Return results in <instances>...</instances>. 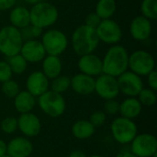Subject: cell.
Listing matches in <instances>:
<instances>
[{
  "instance_id": "obj_33",
  "label": "cell",
  "mask_w": 157,
  "mask_h": 157,
  "mask_svg": "<svg viewBox=\"0 0 157 157\" xmlns=\"http://www.w3.org/2000/svg\"><path fill=\"white\" fill-rule=\"evenodd\" d=\"M104 112L109 115H116L120 112V103L115 99H108L104 104Z\"/></svg>"
},
{
  "instance_id": "obj_6",
  "label": "cell",
  "mask_w": 157,
  "mask_h": 157,
  "mask_svg": "<svg viewBox=\"0 0 157 157\" xmlns=\"http://www.w3.org/2000/svg\"><path fill=\"white\" fill-rule=\"evenodd\" d=\"M38 103L41 110L52 118L62 116L65 110V100L62 94L55 93L52 90H47L39 97Z\"/></svg>"
},
{
  "instance_id": "obj_29",
  "label": "cell",
  "mask_w": 157,
  "mask_h": 157,
  "mask_svg": "<svg viewBox=\"0 0 157 157\" xmlns=\"http://www.w3.org/2000/svg\"><path fill=\"white\" fill-rule=\"evenodd\" d=\"M22 39L24 41L26 40H38L40 37H41L42 33H43V29L36 27L34 25L29 24V26L19 29Z\"/></svg>"
},
{
  "instance_id": "obj_44",
  "label": "cell",
  "mask_w": 157,
  "mask_h": 157,
  "mask_svg": "<svg viewBox=\"0 0 157 157\" xmlns=\"http://www.w3.org/2000/svg\"><path fill=\"white\" fill-rule=\"evenodd\" d=\"M1 157H10V156H9V155H8L7 154H6L5 155H3V156H1Z\"/></svg>"
},
{
  "instance_id": "obj_3",
  "label": "cell",
  "mask_w": 157,
  "mask_h": 157,
  "mask_svg": "<svg viewBox=\"0 0 157 157\" xmlns=\"http://www.w3.org/2000/svg\"><path fill=\"white\" fill-rule=\"evenodd\" d=\"M30 24L42 29L54 25L59 18L57 7L50 2L40 1L29 9Z\"/></svg>"
},
{
  "instance_id": "obj_5",
  "label": "cell",
  "mask_w": 157,
  "mask_h": 157,
  "mask_svg": "<svg viewBox=\"0 0 157 157\" xmlns=\"http://www.w3.org/2000/svg\"><path fill=\"white\" fill-rule=\"evenodd\" d=\"M40 42L47 55L60 56L68 47V38L64 32L57 29H49L42 33Z\"/></svg>"
},
{
  "instance_id": "obj_14",
  "label": "cell",
  "mask_w": 157,
  "mask_h": 157,
  "mask_svg": "<svg viewBox=\"0 0 157 157\" xmlns=\"http://www.w3.org/2000/svg\"><path fill=\"white\" fill-rule=\"evenodd\" d=\"M19 54L28 63H39L41 62L46 54L42 43L40 40H29L23 42Z\"/></svg>"
},
{
  "instance_id": "obj_1",
  "label": "cell",
  "mask_w": 157,
  "mask_h": 157,
  "mask_svg": "<svg viewBox=\"0 0 157 157\" xmlns=\"http://www.w3.org/2000/svg\"><path fill=\"white\" fill-rule=\"evenodd\" d=\"M129 68V52L120 44L111 45L102 59L103 74L118 77Z\"/></svg>"
},
{
  "instance_id": "obj_27",
  "label": "cell",
  "mask_w": 157,
  "mask_h": 157,
  "mask_svg": "<svg viewBox=\"0 0 157 157\" xmlns=\"http://www.w3.org/2000/svg\"><path fill=\"white\" fill-rule=\"evenodd\" d=\"M142 16L151 21L157 18V0H143L141 4Z\"/></svg>"
},
{
  "instance_id": "obj_19",
  "label": "cell",
  "mask_w": 157,
  "mask_h": 157,
  "mask_svg": "<svg viewBox=\"0 0 157 157\" xmlns=\"http://www.w3.org/2000/svg\"><path fill=\"white\" fill-rule=\"evenodd\" d=\"M95 83L96 79L93 76L80 73L71 78L70 87L79 95H89L95 92Z\"/></svg>"
},
{
  "instance_id": "obj_36",
  "label": "cell",
  "mask_w": 157,
  "mask_h": 157,
  "mask_svg": "<svg viewBox=\"0 0 157 157\" xmlns=\"http://www.w3.org/2000/svg\"><path fill=\"white\" fill-rule=\"evenodd\" d=\"M101 18L95 13V12H91L89 14H87V16L86 17L85 19V25L93 28V29H97V27L99 25V23L101 22Z\"/></svg>"
},
{
  "instance_id": "obj_31",
  "label": "cell",
  "mask_w": 157,
  "mask_h": 157,
  "mask_svg": "<svg viewBox=\"0 0 157 157\" xmlns=\"http://www.w3.org/2000/svg\"><path fill=\"white\" fill-rule=\"evenodd\" d=\"M1 90L3 94L8 98H14L19 93V86L16 81L10 79L2 83Z\"/></svg>"
},
{
  "instance_id": "obj_4",
  "label": "cell",
  "mask_w": 157,
  "mask_h": 157,
  "mask_svg": "<svg viewBox=\"0 0 157 157\" xmlns=\"http://www.w3.org/2000/svg\"><path fill=\"white\" fill-rule=\"evenodd\" d=\"M23 42L18 29L7 25L0 29V53L6 58L18 54Z\"/></svg>"
},
{
  "instance_id": "obj_43",
  "label": "cell",
  "mask_w": 157,
  "mask_h": 157,
  "mask_svg": "<svg viewBox=\"0 0 157 157\" xmlns=\"http://www.w3.org/2000/svg\"><path fill=\"white\" fill-rule=\"evenodd\" d=\"M90 157H102V156H100V155H91Z\"/></svg>"
},
{
  "instance_id": "obj_11",
  "label": "cell",
  "mask_w": 157,
  "mask_h": 157,
  "mask_svg": "<svg viewBox=\"0 0 157 157\" xmlns=\"http://www.w3.org/2000/svg\"><path fill=\"white\" fill-rule=\"evenodd\" d=\"M120 92L130 98H135L144 88V82L142 77L132 73L126 71L117 77Z\"/></svg>"
},
{
  "instance_id": "obj_24",
  "label": "cell",
  "mask_w": 157,
  "mask_h": 157,
  "mask_svg": "<svg viewBox=\"0 0 157 157\" xmlns=\"http://www.w3.org/2000/svg\"><path fill=\"white\" fill-rule=\"evenodd\" d=\"M95 129L96 128L90 123L89 121L80 120L73 125L72 133L75 138L79 140H85L93 136L95 133Z\"/></svg>"
},
{
  "instance_id": "obj_41",
  "label": "cell",
  "mask_w": 157,
  "mask_h": 157,
  "mask_svg": "<svg viewBox=\"0 0 157 157\" xmlns=\"http://www.w3.org/2000/svg\"><path fill=\"white\" fill-rule=\"evenodd\" d=\"M28 4H30V5H35V4H37V3H39V2H40V1H42V0H25Z\"/></svg>"
},
{
  "instance_id": "obj_26",
  "label": "cell",
  "mask_w": 157,
  "mask_h": 157,
  "mask_svg": "<svg viewBox=\"0 0 157 157\" xmlns=\"http://www.w3.org/2000/svg\"><path fill=\"white\" fill-rule=\"evenodd\" d=\"M7 63L10 66V69L13 74L16 75H21L23 74L28 67V62L18 53L14 56L8 57L6 59Z\"/></svg>"
},
{
  "instance_id": "obj_40",
  "label": "cell",
  "mask_w": 157,
  "mask_h": 157,
  "mask_svg": "<svg viewBox=\"0 0 157 157\" xmlns=\"http://www.w3.org/2000/svg\"><path fill=\"white\" fill-rule=\"evenodd\" d=\"M68 157H86V155H85L84 152H82L80 150H75V151L72 152Z\"/></svg>"
},
{
  "instance_id": "obj_32",
  "label": "cell",
  "mask_w": 157,
  "mask_h": 157,
  "mask_svg": "<svg viewBox=\"0 0 157 157\" xmlns=\"http://www.w3.org/2000/svg\"><path fill=\"white\" fill-rule=\"evenodd\" d=\"M17 129V119L15 117H7L4 119L1 122V130L6 134H11L15 132Z\"/></svg>"
},
{
  "instance_id": "obj_39",
  "label": "cell",
  "mask_w": 157,
  "mask_h": 157,
  "mask_svg": "<svg viewBox=\"0 0 157 157\" xmlns=\"http://www.w3.org/2000/svg\"><path fill=\"white\" fill-rule=\"evenodd\" d=\"M6 154V144L0 139V157Z\"/></svg>"
},
{
  "instance_id": "obj_38",
  "label": "cell",
  "mask_w": 157,
  "mask_h": 157,
  "mask_svg": "<svg viewBox=\"0 0 157 157\" xmlns=\"http://www.w3.org/2000/svg\"><path fill=\"white\" fill-rule=\"evenodd\" d=\"M17 4V0H0V11L12 9Z\"/></svg>"
},
{
  "instance_id": "obj_20",
  "label": "cell",
  "mask_w": 157,
  "mask_h": 157,
  "mask_svg": "<svg viewBox=\"0 0 157 157\" xmlns=\"http://www.w3.org/2000/svg\"><path fill=\"white\" fill-rule=\"evenodd\" d=\"M10 25L21 29L30 24L29 9L21 6H15L9 13Z\"/></svg>"
},
{
  "instance_id": "obj_2",
  "label": "cell",
  "mask_w": 157,
  "mask_h": 157,
  "mask_svg": "<svg viewBox=\"0 0 157 157\" xmlns=\"http://www.w3.org/2000/svg\"><path fill=\"white\" fill-rule=\"evenodd\" d=\"M99 42L96 29L85 24L78 26L71 37L72 48L79 56L94 53Z\"/></svg>"
},
{
  "instance_id": "obj_22",
  "label": "cell",
  "mask_w": 157,
  "mask_h": 157,
  "mask_svg": "<svg viewBox=\"0 0 157 157\" xmlns=\"http://www.w3.org/2000/svg\"><path fill=\"white\" fill-rule=\"evenodd\" d=\"M142 111V104L135 98H129L120 104V113L121 117L132 120L137 118Z\"/></svg>"
},
{
  "instance_id": "obj_21",
  "label": "cell",
  "mask_w": 157,
  "mask_h": 157,
  "mask_svg": "<svg viewBox=\"0 0 157 157\" xmlns=\"http://www.w3.org/2000/svg\"><path fill=\"white\" fill-rule=\"evenodd\" d=\"M42 62V73L48 79H53L62 73L63 64L59 56L46 55Z\"/></svg>"
},
{
  "instance_id": "obj_7",
  "label": "cell",
  "mask_w": 157,
  "mask_h": 157,
  "mask_svg": "<svg viewBox=\"0 0 157 157\" xmlns=\"http://www.w3.org/2000/svg\"><path fill=\"white\" fill-rule=\"evenodd\" d=\"M155 61L147 51L137 50L129 54V68L139 76H147L155 70Z\"/></svg>"
},
{
  "instance_id": "obj_25",
  "label": "cell",
  "mask_w": 157,
  "mask_h": 157,
  "mask_svg": "<svg viewBox=\"0 0 157 157\" xmlns=\"http://www.w3.org/2000/svg\"><path fill=\"white\" fill-rule=\"evenodd\" d=\"M116 10L117 3L115 0H98L94 12L103 20L111 18Z\"/></svg>"
},
{
  "instance_id": "obj_18",
  "label": "cell",
  "mask_w": 157,
  "mask_h": 157,
  "mask_svg": "<svg viewBox=\"0 0 157 157\" xmlns=\"http://www.w3.org/2000/svg\"><path fill=\"white\" fill-rule=\"evenodd\" d=\"M32 150L31 142L25 137L14 138L6 144V154L10 157H29Z\"/></svg>"
},
{
  "instance_id": "obj_45",
  "label": "cell",
  "mask_w": 157,
  "mask_h": 157,
  "mask_svg": "<svg viewBox=\"0 0 157 157\" xmlns=\"http://www.w3.org/2000/svg\"><path fill=\"white\" fill-rule=\"evenodd\" d=\"M58 1H67V0H58Z\"/></svg>"
},
{
  "instance_id": "obj_16",
  "label": "cell",
  "mask_w": 157,
  "mask_h": 157,
  "mask_svg": "<svg viewBox=\"0 0 157 157\" xmlns=\"http://www.w3.org/2000/svg\"><path fill=\"white\" fill-rule=\"evenodd\" d=\"M17 128L27 137L37 136L41 129L40 119L33 113H23L17 119Z\"/></svg>"
},
{
  "instance_id": "obj_28",
  "label": "cell",
  "mask_w": 157,
  "mask_h": 157,
  "mask_svg": "<svg viewBox=\"0 0 157 157\" xmlns=\"http://www.w3.org/2000/svg\"><path fill=\"white\" fill-rule=\"evenodd\" d=\"M70 86H71V78H69L67 75H61L53 78L51 85L52 91L58 94H62L67 91Z\"/></svg>"
},
{
  "instance_id": "obj_37",
  "label": "cell",
  "mask_w": 157,
  "mask_h": 157,
  "mask_svg": "<svg viewBox=\"0 0 157 157\" xmlns=\"http://www.w3.org/2000/svg\"><path fill=\"white\" fill-rule=\"evenodd\" d=\"M147 81H148V85L150 88L155 91L157 89V73L155 70L152 71L147 75Z\"/></svg>"
},
{
  "instance_id": "obj_13",
  "label": "cell",
  "mask_w": 157,
  "mask_h": 157,
  "mask_svg": "<svg viewBox=\"0 0 157 157\" xmlns=\"http://www.w3.org/2000/svg\"><path fill=\"white\" fill-rule=\"evenodd\" d=\"M152 21L142 15L135 17L131 21L130 34L132 38L137 41H144L148 40L152 34Z\"/></svg>"
},
{
  "instance_id": "obj_42",
  "label": "cell",
  "mask_w": 157,
  "mask_h": 157,
  "mask_svg": "<svg viewBox=\"0 0 157 157\" xmlns=\"http://www.w3.org/2000/svg\"><path fill=\"white\" fill-rule=\"evenodd\" d=\"M121 157H138V156L134 155H133V154H132V153H127V154H125L124 155H122Z\"/></svg>"
},
{
  "instance_id": "obj_15",
  "label": "cell",
  "mask_w": 157,
  "mask_h": 157,
  "mask_svg": "<svg viewBox=\"0 0 157 157\" xmlns=\"http://www.w3.org/2000/svg\"><path fill=\"white\" fill-rule=\"evenodd\" d=\"M78 68L82 74L90 76H98L103 74L102 59L94 53L80 56L78 60Z\"/></svg>"
},
{
  "instance_id": "obj_12",
  "label": "cell",
  "mask_w": 157,
  "mask_h": 157,
  "mask_svg": "<svg viewBox=\"0 0 157 157\" xmlns=\"http://www.w3.org/2000/svg\"><path fill=\"white\" fill-rule=\"evenodd\" d=\"M95 92L103 99H113L120 94L117 77L101 74L96 79Z\"/></svg>"
},
{
  "instance_id": "obj_35",
  "label": "cell",
  "mask_w": 157,
  "mask_h": 157,
  "mask_svg": "<svg viewBox=\"0 0 157 157\" xmlns=\"http://www.w3.org/2000/svg\"><path fill=\"white\" fill-rule=\"evenodd\" d=\"M90 123L95 127H101L106 121V113L104 111H95L89 119Z\"/></svg>"
},
{
  "instance_id": "obj_23",
  "label": "cell",
  "mask_w": 157,
  "mask_h": 157,
  "mask_svg": "<svg viewBox=\"0 0 157 157\" xmlns=\"http://www.w3.org/2000/svg\"><path fill=\"white\" fill-rule=\"evenodd\" d=\"M35 104V97L28 91H19V93L14 98L15 109L21 114L30 112L34 109Z\"/></svg>"
},
{
  "instance_id": "obj_9",
  "label": "cell",
  "mask_w": 157,
  "mask_h": 157,
  "mask_svg": "<svg viewBox=\"0 0 157 157\" xmlns=\"http://www.w3.org/2000/svg\"><path fill=\"white\" fill-rule=\"evenodd\" d=\"M99 41L106 44H118L122 39V29L118 22L112 18L103 19L96 29Z\"/></svg>"
},
{
  "instance_id": "obj_30",
  "label": "cell",
  "mask_w": 157,
  "mask_h": 157,
  "mask_svg": "<svg viewBox=\"0 0 157 157\" xmlns=\"http://www.w3.org/2000/svg\"><path fill=\"white\" fill-rule=\"evenodd\" d=\"M138 97H139L138 100L144 106L151 107L156 103L157 97L155 91H154L151 88H143L139 93Z\"/></svg>"
},
{
  "instance_id": "obj_8",
  "label": "cell",
  "mask_w": 157,
  "mask_h": 157,
  "mask_svg": "<svg viewBox=\"0 0 157 157\" xmlns=\"http://www.w3.org/2000/svg\"><path fill=\"white\" fill-rule=\"evenodd\" d=\"M113 138L121 144H131L137 135L136 124L129 119L119 117L115 119L110 126Z\"/></svg>"
},
{
  "instance_id": "obj_34",
  "label": "cell",
  "mask_w": 157,
  "mask_h": 157,
  "mask_svg": "<svg viewBox=\"0 0 157 157\" xmlns=\"http://www.w3.org/2000/svg\"><path fill=\"white\" fill-rule=\"evenodd\" d=\"M12 71L6 61H0V82L4 83L10 80L12 77Z\"/></svg>"
},
{
  "instance_id": "obj_17",
  "label": "cell",
  "mask_w": 157,
  "mask_h": 157,
  "mask_svg": "<svg viewBox=\"0 0 157 157\" xmlns=\"http://www.w3.org/2000/svg\"><path fill=\"white\" fill-rule=\"evenodd\" d=\"M27 91L33 97H40L49 88V79L42 72L35 71L31 73L26 81Z\"/></svg>"
},
{
  "instance_id": "obj_10",
  "label": "cell",
  "mask_w": 157,
  "mask_h": 157,
  "mask_svg": "<svg viewBox=\"0 0 157 157\" xmlns=\"http://www.w3.org/2000/svg\"><path fill=\"white\" fill-rule=\"evenodd\" d=\"M131 144V153L136 156L152 157L157 153V139L152 134L136 135Z\"/></svg>"
}]
</instances>
